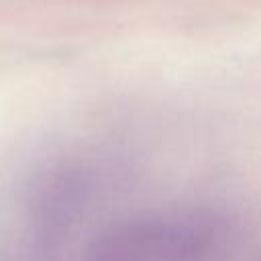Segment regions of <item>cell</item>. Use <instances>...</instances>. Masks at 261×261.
Wrapping results in <instances>:
<instances>
[{
  "label": "cell",
  "instance_id": "1",
  "mask_svg": "<svg viewBox=\"0 0 261 261\" xmlns=\"http://www.w3.org/2000/svg\"><path fill=\"white\" fill-rule=\"evenodd\" d=\"M220 239V220L204 208L175 206L130 216L106 228L86 261H204Z\"/></svg>",
  "mask_w": 261,
  "mask_h": 261
}]
</instances>
